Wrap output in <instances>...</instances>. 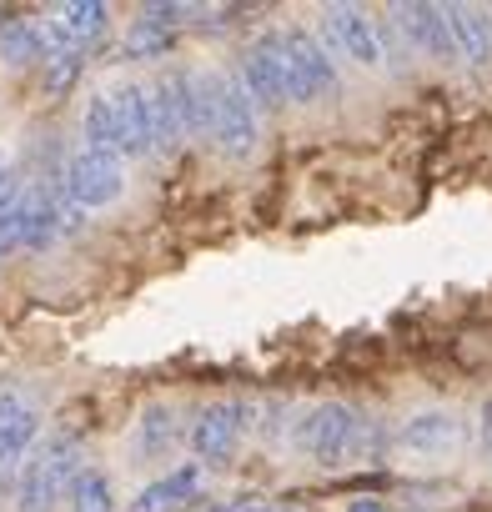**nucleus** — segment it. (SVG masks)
Returning <instances> with one entry per match:
<instances>
[{"mask_svg": "<svg viewBox=\"0 0 492 512\" xmlns=\"http://www.w3.org/2000/svg\"><path fill=\"white\" fill-rule=\"evenodd\" d=\"M106 16L111 11L101 6V0H71V6H61L56 21H46L51 51H81V46H91L106 31Z\"/></svg>", "mask_w": 492, "mask_h": 512, "instance_id": "f8f14e48", "label": "nucleus"}, {"mask_svg": "<svg viewBox=\"0 0 492 512\" xmlns=\"http://www.w3.org/2000/svg\"><path fill=\"white\" fill-rule=\"evenodd\" d=\"M111 116H116V156H146L151 141V101L141 86H116L111 91Z\"/></svg>", "mask_w": 492, "mask_h": 512, "instance_id": "9d476101", "label": "nucleus"}, {"mask_svg": "<svg viewBox=\"0 0 492 512\" xmlns=\"http://www.w3.org/2000/svg\"><path fill=\"white\" fill-rule=\"evenodd\" d=\"M241 91L252 96V106H282V101H302L297 96V76L287 66L282 36H262L241 61Z\"/></svg>", "mask_w": 492, "mask_h": 512, "instance_id": "20e7f679", "label": "nucleus"}, {"mask_svg": "<svg viewBox=\"0 0 492 512\" xmlns=\"http://www.w3.org/2000/svg\"><path fill=\"white\" fill-rule=\"evenodd\" d=\"M86 146L91 151H111L116 156V116H111V96L101 91V96H91L86 101Z\"/></svg>", "mask_w": 492, "mask_h": 512, "instance_id": "6ab92c4d", "label": "nucleus"}, {"mask_svg": "<svg viewBox=\"0 0 492 512\" xmlns=\"http://www.w3.org/2000/svg\"><path fill=\"white\" fill-rule=\"evenodd\" d=\"M442 21H447L462 61H472V66L492 61V16L482 6H442Z\"/></svg>", "mask_w": 492, "mask_h": 512, "instance_id": "ddd939ff", "label": "nucleus"}, {"mask_svg": "<svg viewBox=\"0 0 492 512\" xmlns=\"http://www.w3.org/2000/svg\"><path fill=\"white\" fill-rule=\"evenodd\" d=\"M211 141H221L231 161H246L257 151V106L236 76H221V71H216V101H211Z\"/></svg>", "mask_w": 492, "mask_h": 512, "instance_id": "7ed1b4c3", "label": "nucleus"}, {"mask_svg": "<svg viewBox=\"0 0 492 512\" xmlns=\"http://www.w3.org/2000/svg\"><path fill=\"white\" fill-rule=\"evenodd\" d=\"M322 21H327V36L357 61V66H367V71H382V36H377V26H372V16L362 11V6H327L322 11Z\"/></svg>", "mask_w": 492, "mask_h": 512, "instance_id": "6e6552de", "label": "nucleus"}, {"mask_svg": "<svg viewBox=\"0 0 492 512\" xmlns=\"http://www.w3.org/2000/svg\"><path fill=\"white\" fill-rule=\"evenodd\" d=\"M11 402H16V392H0V417L11 412Z\"/></svg>", "mask_w": 492, "mask_h": 512, "instance_id": "a878e982", "label": "nucleus"}, {"mask_svg": "<svg viewBox=\"0 0 492 512\" xmlns=\"http://www.w3.org/2000/svg\"><path fill=\"white\" fill-rule=\"evenodd\" d=\"M151 141L156 146H176L181 136H191V86L181 71H166L151 91Z\"/></svg>", "mask_w": 492, "mask_h": 512, "instance_id": "0eeeda50", "label": "nucleus"}, {"mask_svg": "<svg viewBox=\"0 0 492 512\" xmlns=\"http://www.w3.org/2000/svg\"><path fill=\"white\" fill-rule=\"evenodd\" d=\"M357 432H362V417L347 407V402H322L312 407L302 422H297V447L322 462V467H337L357 452Z\"/></svg>", "mask_w": 492, "mask_h": 512, "instance_id": "f03ea898", "label": "nucleus"}, {"mask_svg": "<svg viewBox=\"0 0 492 512\" xmlns=\"http://www.w3.org/2000/svg\"><path fill=\"white\" fill-rule=\"evenodd\" d=\"M216 512H272V502H262V497H236V502H226V507H216Z\"/></svg>", "mask_w": 492, "mask_h": 512, "instance_id": "b1692460", "label": "nucleus"}, {"mask_svg": "<svg viewBox=\"0 0 492 512\" xmlns=\"http://www.w3.org/2000/svg\"><path fill=\"white\" fill-rule=\"evenodd\" d=\"M81 76V51H51L46 56V96H66Z\"/></svg>", "mask_w": 492, "mask_h": 512, "instance_id": "4be33fe9", "label": "nucleus"}, {"mask_svg": "<svg viewBox=\"0 0 492 512\" xmlns=\"http://www.w3.org/2000/svg\"><path fill=\"white\" fill-rule=\"evenodd\" d=\"M166 51H171V31H161V26H151V21H136V26L126 31V46H121L126 61H161Z\"/></svg>", "mask_w": 492, "mask_h": 512, "instance_id": "aec40b11", "label": "nucleus"}, {"mask_svg": "<svg viewBox=\"0 0 492 512\" xmlns=\"http://www.w3.org/2000/svg\"><path fill=\"white\" fill-rule=\"evenodd\" d=\"M246 422H252V407L246 402H211L201 407V417L191 422V447L201 462H231Z\"/></svg>", "mask_w": 492, "mask_h": 512, "instance_id": "423d86ee", "label": "nucleus"}, {"mask_svg": "<svg viewBox=\"0 0 492 512\" xmlns=\"http://www.w3.org/2000/svg\"><path fill=\"white\" fill-rule=\"evenodd\" d=\"M141 452L146 457H161L171 442H176V417H171V407H151L146 417H141Z\"/></svg>", "mask_w": 492, "mask_h": 512, "instance_id": "412c9836", "label": "nucleus"}, {"mask_svg": "<svg viewBox=\"0 0 492 512\" xmlns=\"http://www.w3.org/2000/svg\"><path fill=\"white\" fill-rule=\"evenodd\" d=\"M61 191L81 206V211H96V206H111L121 191H126V171H121V156H111V151H91V146H81L76 156H71V166H66V181H61Z\"/></svg>", "mask_w": 492, "mask_h": 512, "instance_id": "39448f33", "label": "nucleus"}, {"mask_svg": "<svg viewBox=\"0 0 492 512\" xmlns=\"http://www.w3.org/2000/svg\"><path fill=\"white\" fill-rule=\"evenodd\" d=\"M36 442V412L16 397L11 402V412L0 417V472H11L21 457H26V447Z\"/></svg>", "mask_w": 492, "mask_h": 512, "instance_id": "f3484780", "label": "nucleus"}, {"mask_svg": "<svg viewBox=\"0 0 492 512\" xmlns=\"http://www.w3.org/2000/svg\"><path fill=\"white\" fill-rule=\"evenodd\" d=\"M71 512H116L111 477L96 472V467H81L76 482H71Z\"/></svg>", "mask_w": 492, "mask_h": 512, "instance_id": "a211bd4d", "label": "nucleus"}, {"mask_svg": "<svg viewBox=\"0 0 492 512\" xmlns=\"http://www.w3.org/2000/svg\"><path fill=\"white\" fill-rule=\"evenodd\" d=\"M282 51H287V66H292V76H297V96H302V101H322V96L337 91V71H332L327 51H322L312 36L287 31V36H282Z\"/></svg>", "mask_w": 492, "mask_h": 512, "instance_id": "1a4fd4ad", "label": "nucleus"}, {"mask_svg": "<svg viewBox=\"0 0 492 512\" xmlns=\"http://www.w3.org/2000/svg\"><path fill=\"white\" fill-rule=\"evenodd\" d=\"M347 512H387V507H382V502H372V497H362V502H352Z\"/></svg>", "mask_w": 492, "mask_h": 512, "instance_id": "393cba45", "label": "nucleus"}, {"mask_svg": "<svg viewBox=\"0 0 492 512\" xmlns=\"http://www.w3.org/2000/svg\"><path fill=\"white\" fill-rule=\"evenodd\" d=\"M397 31L432 61H457V46H452V31L442 21V6H422V0H412V6H397Z\"/></svg>", "mask_w": 492, "mask_h": 512, "instance_id": "9b49d317", "label": "nucleus"}, {"mask_svg": "<svg viewBox=\"0 0 492 512\" xmlns=\"http://www.w3.org/2000/svg\"><path fill=\"white\" fill-rule=\"evenodd\" d=\"M196 482H201V467H196V462H186V467H176L171 477H161V482L141 487V497L131 502V512H176L181 502H191V497H196Z\"/></svg>", "mask_w": 492, "mask_h": 512, "instance_id": "dca6fc26", "label": "nucleus"}, {"mask_svg": "<svg viewBox=\"0 0 492 512\" xmlns=\"http://www.w3.org/2000/svg\"><path fill=\"white\" fill-rule=\"evenodd\" d=\"M76 472H81V447H76L71 437H51V442H41V447L26 457V467H21L16 507H21V512H56L61 497L71 492Z\"/></svg>", "mask_w": 492, "mask_h": 512, "instance_id": "f257e3e1", "label": "nucleus"}, {"mask_svg": "<svg viewBox=\"0 0 492 512\" xmlns=\"http://www.w3.org/2000/svg\"><path fill=\"white\" fill-rule=\"evenodd\" d=\"M457 442H462V422H457L452 412H422V417H412V422L402 427V447H407V452L437 457V452H452Z\"/></svg>", "mask_w": 492, "mask_h": 512, "instance_id": "4468645a", "label": "nucleus"}, {"mask_svg": "<svg viewBox=\"0 0 492 512\" xmlns=\"http://www.w3.org/2000/svg\"><path fill=\"white\" fill-rule=\"evenodd\" d=\"M0 56H6V66L46 61V56H51L46 26H41V21H21V16H0Z\"/></svg>", "mask_w": 492, "mask_h": 512, "instance_id": "2eb2a0df", "label": "nucleus"}, {"mask_svg": "<svg viewBox=\"0 0 492 512\" xmlns=\"http://www.w3.org/2000/svg\"><path fill=\"white\" fill-rule=\"evenodd\" d=\"M21 226H26V211H21V196L0 211V256H11L21 251Z\"/></svg>", "mask_w": 492, "mask_h": 512, "instance_id": "5701e85b", "label": "nucleus"}]
</instances>
